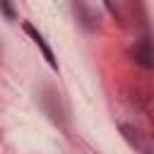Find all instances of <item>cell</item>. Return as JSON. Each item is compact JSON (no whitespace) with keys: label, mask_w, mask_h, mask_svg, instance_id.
I'll list each match as a JSON object with an SVG mask.
<instances>
[{"label":"cell","mask_w":154,"mask_h":154,"mask_svg":"<svg viewBox=\"0 0 154 154\" xmlns=\"http://www.w3.org/2000/svg\"><path fill=\"white\" fill-rule=\"evenodd\" d=\"M130 55H132V60H135L137 65H142V67H147V70L154 67V46H152L149 41H137V43L130 48Z\"/></svg>","instance_id":"cell-1"},{"label":"cell","mask_w":154,"mask_h":154,"mask_svg":"<svg viewBox=\"0 0 154 154\" xmlns=\"http://www.w3.org/2000/svg\"><path fill=\"white\" fill-rule=\"evenodd\" d=\"M24 31H26V34L31 36V41H34V43H36V46L41 48V53H43V58H46V63H48V65H51L53 70H58V63H55V55H53V51L48 48V43L43 41V36H41V34H38V31H36V29H34V26H31L29 22H24Z\"/></svg>","instance_id":"cell-2"},{"label":"cell","mask_w":154,"mask_h":154,"mask_svg":"<svg viewBox=\"0 0 154 154\" xmlns=\"http://www.w3.org/2000/svg\"><path fill=\"white\" fill-rule=\"evenodd\" d=\"M0 10H2V12H5V14L10 17V19H14V12H12V7H10L7 2H0Z\"/></svg>","instance_id":"cell-3"}]
</instances>
